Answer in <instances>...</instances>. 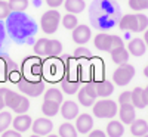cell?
<instances>
[{"label": "cell", "mask_w": 148, "mask_h": 137, "mask_svg": "<svg viewBox=\"0 0 148 137\" xmlns=\"http://www.w3.org/2000/svg\"><path fill=\"white\" fill-rule=\"evenodd\" d=\"M93 44L98 50H102V52H111V50H114V49H117L120 46H125L121 37L107 34V33L96 34L95 39H93Z\"/></svg>", "instance_id": "1"}, {"label": "cell", "mask_w": 148, "mask_h": 137, "mask_svg": "<svg viewBox=\"0 0 148 137\" xmlns=\"http://www.w3.org/2000/svg\"><path fill=\"white\" fill-rule=\"evenodd\" d=\"M93 115L96 118H114L119 112V106L111 99H101L93 103Z\"/></svg>", "instance_id": "2"}, {"label": "cell", "mask_w": 148, "mask_h": 137, "mask_svg": "<svg viewBox=\"0 0 148 137\" xmlns=\"http://www.w3.org/2000/svg\"><path fill=\"white\" fill-rule=\"evenodd\" d=\"M61 14L58 10L52 9V10H47L42 15L40 18V27H42V31L45 34H53L56 33L59 24H61Z\"/></svg>", "instance_id": "3"}, {"label": "cell", "mask_w": 148, "mask_h": 137, "mask_svg": "<svg viewBox=\"0 0 148 137\" xmlns=\"http://www.w3.org/2000/svg\"><path fill=\"white\" fill-rule=\"evenodd\" d=\"M135 77V66H132L130 64H123L119 65L117 69L113 74V81L116 85H127Z\"/></svg>", "instance_id": "4"}, {"label": "cell", "mask_w": 148, "mask_h": 137, "mask_svg": "<svg viewBox=\"0 0 148 137\" xmlns=\"http://www.w3.org/2000/svg\"><path fill=\"white\" fill-rule=\"evenodd\" d=\"M18 89L27 97H37L45 92V83L43 81H30L27 78H19Z\"/></svg>", "instance_id": "5"}, {"label": "cell", "mask_w": 148, "mask_h": 137, "mask_svg": "<svg viewBox=\"0 0 148 137\" xmlns=\"http://www.w3.org/2000/svg\"><path fill=\"white\" fill-rule=\"evenodd\" d=\"M77 97H79V103L82 106H93V103L96 102V90H95V83H88L84 84L82 89H79L77 92Z\"/></svg>", "instance_id": "6"}, {"label": "cell", "mask_w": 148, "mask_h": 137, "mask_svg": "<svg viewBox=\"0 0 148 137\" xmlns=\"http://www.w3.org/2000/svg\"><path fill=\"white\" fill-rule=\"evenodd\" d=\"M119 28L123 31H130V33H142L141 24H139V15L138 14L123 15L119 21Z\"/></svg>", "instance_id": "7"}, {"label": "cell", "mask_w": 148, "mask_h": 137, "mask_svg": "<svg viewBox=\"0 0 148 137\" xmlns=\"http://www.w3.org/2000/svg\"><path fill=\"white\" fill-rule=\"evenodd\" d=\"M53 128V124L51 119H47V118H39V119H36L33 124H31V130L34 134L37 136H47V134H51Z\"/></svg>", "instance_id": "8"}, {"label": "cell", "mask_w": 148, "mask_h": 137, "mask_svg": "<svg viewBox=\"0 0 148 137\" xmlns=\"http://www.w3.org/2000/svg\"><path fill=\"white\" fill-rule=\"evenodd\" d=\"M73 41L74 43H77V44H86L89 40H90V37H92V31L88 25H77L76 28L73 30Z\"/></svg>", "instance_id": "9"}, {"label": "cell", "mask_w": 148, "mask_h": 137, "mask_svg": "<svg viewBox=\"0 0 148 137\" xmlns=\"http://www.w3.org/2000/svg\"><path fill=\"white\" fill-rule=\"evenodd\" d=\"M119 117H120V122L130 125V124L136 119V114H135V106L132 103H126V105H120L119 108Z\"/></svg>", "instance_id": "10"}, {"label": "cell", "mask_w": 148, "mask_h": 137, "mask_svg": "<svg viewBox=\"0 0 148 137\" xmlns=\"http://www.w3.org/2000/svg\"><path fill=\"white\" fill-rule=\"evenodd\" d=\"M93 128V118L89 114H80L76 119V130L77 133L88 134Z\"/></svg>", "instance_id": "11"}, {"label": "cell", "mask_w": 148, "mask_h": 137, "mask_svg": "<svg viewBox=\"0 0 148 137\" xmlns=\"http://www.w3.org/2000/svg\"><path fill=\"white\" fill-rule=\"evenodd\" d=\"M59 112L65 119L71 121L76 117H79V105L73 100H65L61 103V108H59Z\"/></svg>", "instance_id": "12"}, {"label": "cell", "mask_w": 148, "mask_h": 137, "mask_svg": "<svg viewBox=\"0 0 148 137\" xmlns=\"http://www.w3.org/2000/svg\"><path fill=\"white\" fill-rule=\"evenodd\" d=\"M127 52L129 55L135 56V58H139V56H144L145 52H147V46H145V41L142 39H139V37H135V39H132L127 44Z\"/></svg>", "instance_id": "13"}, {"label": "cell", "mask_w": 148, "mask_h": 137, "mask_svg": "<svg viewBox=\"0 0 148 137\" xmlns=\"http://www.w3.org/2000/svg\"><path fill=\"white\" fill-rule=\"evenodd\" d=\"M31 124H33L31 117L27 115V114H21V115H18V117H15L14 119H12V127L19 133H24V131L30 130Z\"/></svg>", "instance_id": "14"}, {"label": "cell", "mask_w": 148, "mask_h": 137, "mask_svg": "<svg viewBox=\"0 0 148 137\" xmlns=\"http://www.w3.org/2000/svg\"><path fill=\"white\" fill-rule=\"evenodd\" d=\"M95 90H96V94L98 97H102V99H107L108 96H111L114 93V84L111 81H96L95 83Z\"/></svg>", "instance_id": "15"}, {"label": "cell", "mask_w": 148, "mask_h": 137, "mask_svg": "<svg viewBox=\"0 0 148 137\" xmlns=\"http://www.w3.org/2000/svg\"><path fill=\"white\" fill-rule=\"evenodd\" d=\"M130 103L135 106V109H144L147 106L142 87H135V89L130 92Z\"/></svg>", "instance_id": "16"}, {"label": "cell", "mask_w": 148, "mask_h": 137, "mask_svg": "<svg viewBox=\"0 0 148 137\" xmlns=\"http://www.w3.org/2000/svg\"><path fill=\"white\" fill-rule=\"evenodd\" d=\"M111 60L114 62V64L117 65H123V64H127V60H129V52H127V49L125 46H120L117 49H114V50H111Z\"/></svg>", "instance_id": "17"}, {"label": "cell", "mask_w": 148, "mask_h": 137, "mask_svg": "<svg viewBox=\"0 0 148 137\" xmlns=\"http://www.w3.org/2000/svg\"><path fill=\"white\" fill-rule=\"evenodd\" d=\"M130 133L133 137H144L148 133V122L145 119H135L130 124Z\"/></svg>", "instance_id": "18"}, {"label": "cell", "mask_w": 148, "mask_h": 137, "mask_svg": "<svg viewBox=\"0 0 148 137\" xmlns=\"http://www.w3.org/2000/svg\"><path fill=\"white\" fill-rule=\"evenodd\" d=\"M125 124H121L120 121H116V119H111L108 124H107V137H121L125 134Z\"/></svg>", "instance_id": "19"}, {"label": "cell", "mask_w": 148, "mask_h": 137, "mask_svg": "<svg viewBox=\"0 0 148 137\" xmlns=\"http://www.w3.org/2000/svg\"><path fill=\"white\" fill-rule=\"evenodd\" d=\"M65 10L68 14H73V15H77V14H82L86 7V3L84 0H65Z\"/></svg>", "instance_id": "20"}, {"label": "cell", "mask_w": 148, "mask_h": 137, "mask_svg": "<svg viewBox=\"0 0 148 137\" xmlns=\"http://www.w3.org/2000/svg\"><path fill=\"white\" fill-rule=\"evenodd\" d=\"M21 99H22V94L15 93V92H12L9 89H5V105L8 108H10L12 111L18 106V103L21 102Z\"/></svg>", "instance_id": "21"}, {"label": "cell", "mask_w": 148, "mask_h": 137, "mask_svg": "<svg viewBox=\"0 0 148 137\" xmlns=\"http://www.w3.org/2000/svg\"><path fill=\"white\" fill-rule=\"evenodd\" d=\"M61 87L65 94H76L80 89V81L77 80H70L68 77H64L61 81Z\"/></svg>", "instance_id": "22"}, {"label": "cell", "mask_w": 148, "mask_h": 137, "mask_svg": "<svg viewBox=\"0 0 148 137\" xmlns=\"http://www.w3.org/2000/svg\"><path fill=\"white\" fill-rule=\"evenodd\" d=\"M61 52H62V44H61L59 40L52 39V40H49V41H47L46 56H52V58H55V56L61 55Z\"/></svg>", "instance_id": "23"}, {"label": "cell", "mask_w": 148, "mask_h": 137, "mask_svg": "<svg viewBox=\"0 0 148 137\" xmlns=\"http://www.w3.org/2000/svg\"><path fill=\"white\" fill-rule=\"evenodd\" d=\"M59 108H61V105L56 103V102L45 100L43 105H42V112H43V115H46V117H55L59 112Z\"/></svg>", "instance_id": "24"}, {"label": "cell", "mask_w": 148, "mask_h": 137, "mask_svg": "<svg viewBox=\"0 0 148 137\" xmlns=\"http://www.w3.org/2000/svg\"><path fill=\"white\" fill-rule=\"evenodd\" d=\"M61 24L64 25V28H67V30H74L77 25H79V19H77V16L76 15H73V14H67V15H64L62 18H61Z\"/></svg>", "instance_id": "25"}, {"label": "cell", "mask_w": 148, "mask_h": 137, "mask_svg": "<svg viewBox=\"0 0 148 137\" xmlns=\"http://www.w3.org/2000/svg\"><path fill=\"white\" fill-rule=\"evenodd\" d=\"M59 137H77V130L76 127L70 122L61 124L59 127Z\"/></svg>", "instance_id": "26"}, {"label": "cell", "mask_w": 148, "mask_h": 137, "mask_svg": "<svg viewBox=\"0 0 148 137\" xmlns=\"http://www.w3.org/2000/svg\"><path fill=\"white\" fill-rule=\"evenodd\" d=\"M45 100H51V102H56V103H62L64 102V97L62 93H61L58 89H49L45 93Z\"/></svg>", "instance_id": "27"}, {"label": "cell", "mask_w": 148, "mask_h": 137, "mask_svg": "<svg viewBox=\"0 0 148 137\" xmlns=\"http://www.w3.org/2000/svg\"><path fill=\"white\" fill-rule=\"evenodd\" d=\"M12 115L10 112H6V111H0V133H3L9 128V125L12 124Z\"/></svg>", "instance_id": "28"}, {"label": "cell", "mask_w": 148, "mask_h": 137, "mask_svg": "<svg viewBox=\"0 0 148 137\" xmlns=\"http://www.w3.org/2000/svg\"><path fill=\"white\" fill-rule=\"evenodd\" d=\"M8 3L12 12H24L28 7V0H9Z\"/></svg>", "instance_id": "29"}, {"label": "cell", "mask_w": 148, "mask_h": 137, "mask_svg": "<svg viewBox=\"0 0 148 137\" xmlns=\"http://www.w3.org/2000/svg\"><path fill=\"white\" fill-rule=\"evenodd\" d=\"M49 39H39L34 44V52L39 56H46V47H47Z\"/></svg>", "instance_id": "30"}, {"label": "cell", "mask_w": 148, "mask_h": 137, "mask_svg": "<svg viewBox=\"0 0 148 137\" xmlns=\"http://www.w3.org/2000/svg\"><path fill=\"white\" fill-rule=\"evenodd\" d=\"M129 7L132 10H147L148 9V0H129Z\"/></svg>", "instance_id": "31"}, {"label": "cell", "mask_w": 148, "mask_h": 137, "mask_svg": "<svg viewBox=\"0 0 148 137\" xmlns=\"http://www.w3.org/2000/svg\"><path fill=\"white\" fill-rule=\"evenodd\" d=\"M28 109H30V100H28V97H27V96H22L21 102H19L18 106L14 109V112H16L18 115H21V114H25Z\"/></svg>", "instance_id": "32"}, {"label": "cell", "mask_w": 148, "mask_h": 137, "mask_svg": "<svg viewBox=\"0 0 148 137\" xmlns=\"http://www.w3.org/2000/svg\"><path fill=\"white\" fill-rule=\"evenodd\" d=\"M74 58H83V59H90L92 58V52L89 49H86L83 46L77 47L76 50H74Z\"/></svg>", "instance_id": "33"}, {"label": "cell", "mask_w": 148, "mask_h": 137, "mask_svg": "<svg viewBox=\"0 0 148 137\" xmlns=\"http://www.w3.org/2000/svg\"><path fill=\"white\" fill-rule=\"evenodd\" d=\"M12 14V10L9 7V3L5 0H0V19H6Z\"/></svg>", "instance_id": "34"}, {"label": "cell", "mask_w": 148, "mask_h": 137, "mask_svg": "<svg viewBox=\"0 0 148 137\" xmlns=\"http://www.w3.org/2000/svg\"><path fill=\"white\" fill-rule=\"evenodd\" d=\"M130 103V92H123L119 96V105H126Z\"/></svg>", "instance_id": "35"}, {"label": "cell", "mask_w": 148, "mask_h": 137, "mask_svg": "<svg viewBox=\"0 0 148 137\" xmlns=\"http://www.w3.org/2000/svg\"><path fill=\"white\" fill-rule=\"evenodd\" d=\"M2 137H22V136L16 130H6V131L2 133Z\"/></svg>", "instance_id": "36"}, {"label": "cell", "mask_w": 148, "mask_h": 137, "mask_svg": "<svg viewBox=\"0 0 148 137\" xmlns=\"http://www.w3.org/2000/svg\"><path fill=\"white\" fill-rule=\"evenodd\" d=\"M46 3H47V6L51 9H56V7H59L61 5L64 3V0H46Z\"/></svg>", "instance_id": "37"}, {"label": "cell", "mask_w": 148, "mask_h": 137, "mask_svg": "<svg viewBox=\"0 0 148 137\" xmlns=\"http://www.w3.org/2000/svg\"><path fill=\"white\" fill-rule=\"evenodd\" d=\"M89 137H107V134L102 131V130H92Z\"/></svg>", "instance_id": "38"}, {"label": "cell", "mask_w": 148, "mask_h": 137, "mask_svg": "<svg viewBox=\"0 0 148 137\" xmlns=\"http://www.w3.org/2000/svg\"><path fill=\"white\" fill-rule=\"evenodd\" d=\"M5 106V89H0V111H3Z\"/></svg>", "instance_id": "39"}, {"label": "cell", "mask_w": 148, "mask_h": 137, "mask_svg": "<svg viewBox=\"0 0 148 137\" xmlns=\"http://www.w3.org/2000/svg\"><path fill=\"white\" fill-rule=\"evenodd\" d=\"M144 41H145V46H147V49H148V28L144 31V39H142Z\"/></svg>", "instance_id": "40"}, {"label": "cell", "mask_w": 148, "mask_h": 137, "mask_svg": "<svg viewBox=\"0 0 148 137\" xmlns=\"http://www.w3.org/2000/svg\"><path fill=\"white\" fill-rule=\"evenodd\" d=\"M144 97H145V103H147V106H148V85L144 89Z\"/></svg>", "instance_id": "41"}, {"label": "cell", "mask_w": 148, "mask_h": 137, "mask_svg": "<svg viewBox=\"0 0 148 137\" xmlns=\"http://www.w3.org/2000/svg\"><path fill=\"white\" fill-rule=\"evenodd\" d=\"M144 75H145V77L148 78V65H147V66L144 68Z\"/></svg>", "instance_id": "42"}, {"label": "cell", "mask_w": 148, "mask_h": 137, "mask_svg": "<svg viewBox=\"0 0 148 137\" xmlns=\"http://www.w3.org/2000/svg\"><path fill=\"white\" fill-rule=\"evenodd\" d=\"M46 137H59V136H56V134H47Z\"/></svg>", "instance_id": "43"}, {"label": "cell", "mask_w": 148, "mask_h": 137, "mask_svg": "<svg viewBox=\"0 0 148 137\" xmlns=\"http://www.w3.org/2000/svg\"><path fill=\"white\" fill-rule=\"evenodd\" d=\"M30 137H42V136H37V134H33V136H30Z\"/></svg>", "instance_id": "44"}, {"label": "cell", "mask_w": 148, "mask_h": 137, "mask_svg": "<svg viewBox=\"0 0 148 137\" xmlns=\"http://www.w3.org/2000/svg\"><path fill=\"white\" fill-rule=\"evenodd\" d=\"M144 137H148V133H147V134H145V136H144Z\"/></svg>", "instance_id": "45"}]
</instances>
